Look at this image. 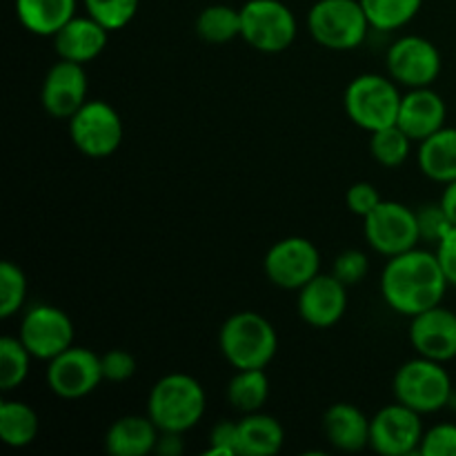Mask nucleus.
Returning a JSON list of instances; mask_svg holds the SVG:
<instances>
[{"label":"nucleus","mask_w":456,"mask_h":456,"mask_svg":"<svg viewBox=\"0 0 456 456\" xmlns=\"http://www.w3.org/2000/svg\"><path fill=\"white\" fill-rule=\"evenodd\" d=\"M450 288L439 258L428 249H410L387 258L381 272V297L390 310L408 319L441 305Z\"/></svg>","instance_id":"f257e3e1"},{"label":"nucleus","mask_w":456,"mask_h":456,"mask_svg":"<svg viewBox=\"0 0 456 456\" xmlns=\"http://www.w3.org/2000/svg\"><path fill=\"white\" fill-rule=\"evenodd\" d=\"M208 396L199 379L174 372L151 386L147 396V414L160 432L185 435L203 419Z\"/></svg>","instance_id":"f03ea898"},{"label":"nucleus","mask_w":456,"mask_h":456,"mask_svg":"<svg viewBox=\"0 0 456 456\" xmlns=\"http://www.w3.org/2000/svg\"><path fill=\"white\" fill-rule=\"evenodd\" d=\"M223 356L234 370H265L279 350V337L258 312H236L218 332Z\"/></svg>","instance_id":"7ed1b4c3"},{"label":"nucleus","mask_w":456,"mask_h":456,"mask_svg":"<svg viewBox=\"0 0 456 456\" xmlns=\"http://www.w3.org/2000/svg\"><path fill=\"white\" fill-rule=\"evenodd\" d=\"M310 36L330 52L361 47L372 29L361 0H316L307 12Z\"/></svg>","instance_id":"20e7f679"},{"label":"nucleus","mask_w":456,"mask_h":456,"mask_svg":"<svg viewBox=\"0 0 456 456\" xmlns=\"http://www.w3.org/2000/svg\"><path fill=\"white\" fill-rule=\"evenodd\" d=\"M392 390L399 403L419 414L441 412L448 408L454 395L452 379L444 363L419 354L396 370Z\"/></svg>","instance_id":"39448f33"},{"label":"nucleus","mask_w":456,"mask_h":456,"mask_svg":"<svg viewBox=\"0 0 456 456\" xmlns=\"http://www.w3.org/2000/svg\"><path fill=\"white\" fill-rule=\"evenodd\" d=\"M401 98L403 94L399 92L390 76L361 74L347 85L343 105H346L347 118L356 127L372 134L377 129L396 125Z\"/></svg>","instance_id":"423d86ee"},{"label":"nucleus","mask_w":456,"mask_h":456,"mask_svg":"<svg viewBox=\"0 0 456 456\" xmlns=\"http://www.w3.org/2000/svg\"><path fill=\"white\" fill-rule=\"evenodd\" d=\"M240 38L261 53H281L297 40V16L281 0H248L240 7Z\"/></svg>","instance_id":"0eeeda50"},{"label":"nucleus","mask_w":456,"mask_h":456,"mask_svg":"<svg viewBox=\"0 0 456 456\" xmlns=\"http://www.w3.org/2000/svg\"><path fill=\"white\" fill-rule=\"evenodd\" d=\"M363 236L370 248L381 256H399L419 248L417 209L396 200H381L368 216L363 218Z\"/></svg>","instance_id":"6e6552de"},{"label":"nucleus","mask_w":456,"mask_h":456,"mask_svg":"<svg viewBox=\"0 0 456 456\" xmlns=\"http://www.w3.org/2000/svg\"><path fill=\"white\" fill-rule=\"evenodd\" d=\"M69 136L87 159H107L123 142L125 125L110 102L87 101L69 118Z\"/></svg>","instance_id":"1a4fd4ad"},{"label":"nucleus","mask_w":456,"mask_h":456,"mask_svg":"<svg viewBox=\"0 0 456 456\" xmlns=\"http://www.w3.org/2000/svg\"><path fill=\"white\" fill-rule=\"evenodd\" d=\"M265 276L283 289H301L321 272V252L310 239L288 236L267 249L263 261Z\"/></svg>","instance_id":"9d476101"},{"label":"nucleus","mask_w":456,"mask_h":456,"mask_svg":"<svg viewBox=\"0 0 456 456\" xmlns=\"http://www.w3.org/2000/svg\"><path fill=\"white\" fill-rule=\"evenodd\" d=\"M45 377H47L49 390L67 401L83 399V396L92 395L105 381L101 354L87 350V347L76 346L47 361Z\"/></svg>","instance_id":"9b49d317"},{"label":"nucleus","mask_w":456,"mask_h":456,"mask_svg":"<svg viewBox=\"0 0 456 456\" xmlns=\"http://www.w3.org/2000/svg\"><path fill=\"white\" fill-rule=\"evenodd\" d=\"M423 414L403 403L379 410L370 423V448L381 456H408L419 452L423 439Z\"/></svg>","instance_id":"f8f14e48"},{"label":"nucleus","mask_w":456,"mask_h":456,"mask_svg":"<svg viewBox=\"0 0 456 456\" xmlns=\"http://www.w3.org/2000/svg\"><path fill=\"white\" fill-rule=\"evenodd\" d=\"M74 323L61 307L36 305L22 314L18 338L34 359L52 361L74 346Z\"/></svg>","instance_id":"ddd939ff"},{"label":"nucleus","mask_w":456,"mask_h":456,"mask_svg":"<svg viewBox=\"0 0 456 456\" xmlns=\"http://www.w3.org/2000/svg\"><path fill=\"white\" fill-rule=\"evenodd\" d=\"M387 74L396 85L408 89L430 87L441 74V53L423 36H403L386 53Z\"/></svg>","instance_id":"4468645a"},{"label":"nucleus","mask_w":456,"mask_h":456,"mask_svg":"<svg viewBox=\"0 0 456 456\" xmlns=\"http://www.w3.org/2000/svg\"><path fill=\"white\" fill-rule=\"evenodd\" d=\"M87 92L89 80L85 65L61 58L49 67L47 76H45L40 101L49 116L69 120L89 101Z\"/></svg>","instance_id":"2eb2a0df"},{"label":"nucleus","mask_w":456,"mask_h":456,"mask_svg":"<svg viewBox=\"0 0 456 456\" xmlns=\"http://www.w3.org/2000/svg\"><path fill=\"white\" fill-rule=\"evenodd\" d=\"M297 310L298 316L312 328H332L347 310V285L341 283L332 272H319L298 289Z\"/></svg>","instance_id":"dca6fc26"},{"label":"nucleus","mask_w":456,"mask_h":456,"mask_svg":"<svg viewBox=\"0 0 456 456\" xmlns=\"http://www.w3.org/2000/svg\"><path fill=\"white\" fill-rule=\"evenodd\" d=\"M410 343L414 352L426 359L448 363L456 359V312L444 305L410 319Z\"/></svg>","instance_id":"f3484780"},{"label":"nucleus","mask_w":456,"mask_h":456,"mask_svg":"<svg viewBox=\"0 0 456 456\" xmlns=\"http://www.w3.org/2000/svg\"><path fill=\"white\" fill-rule=\"evenodd\" d=\"M445 116H448V107L444 98L432 87H417L408 89V94L401 98L396 125L414 142H421L445 127Z\"/></svg>","instance_id":"a211bd4d"},{"label":"nucleus","mask_w":456,"mask_h":456,"mask_svg":"<svg viewBox=\"0 0 456 456\" xmlns=\"http://www.w3.org/2000/svg\"><path fill=\"white\" fill-rule=\"evenodd\" d=\"M110 40V29L94 20L92 16H74L56 36H53V47L58 58L87 65L94 58L101 56Z\"/></svg>","instance_id":"6ab92c4d"},{"label":"nucleus","mask_w":456,"mask_h":456,"mask_svg":"<svg viewBox=\"0 0 456 456\" xmlns=\"http://www.w3.org/2000/svg\"><path fill=\"white\" fill-rule=\"evenodd\" d=\"M160 430L150 414H127L116 419L105 435V450L111 456H147L159 448Z\"/></svg>","instance_id":"aec40b11"},{"label":"nucleus","mask_w":456,"mask_h":456,"mask_svg":"<svg viewBox=\"0 0 456 456\" xmlns=\"http://www.w3.org/2000/svg\"><path fill=\"white\" fill-rule=\"evenodd\" d=\"M323 435L332 448L341 452H359L370 445V423L363 414L352 403H334L323 414Z\"/></svg>","instance_id":"412c9836"},{"label":"nucleus","mask_w":456,"mask_h":456,"mask_svg":"<svg viewBox=\"0 0 456 456\" xmlns=\"http://www.w3.org/2000/svg\"><path fill=\"white\" fill-rule=\"evenodd\" d=\"M78 0H16V16L29 34L53 38L76 16Z\"/></svg>","instance_id":"4be33fe9"},{"label":"nucleus","mask_w":456,"mask_h":456,"mask_svg":"<svg viewBox=\"0 0 456 456\" xmlns=\"http://www.w3.org/2000/svg\"><path fill=\"white\" fill-rule=\"evenodd\" d=\"M419 169L435 183L456 181V127H444L419 142Z\"/></svg>","instance_id":"5701e85b"},{"label":"nucleus","mask_w":456,"mask_h":456,"mask_svg":"<svg viewBox=\"0 0 456 456\" xmlns=\"http://www.w3.org/2000/svg\"><path fill=\"white\" fill-rule=\"evenodd\" d=\"M285 444V430L281 421L263 412H249L239 421V456L279 454Z\"/></svg>","instance_id":"b1692460"},{"label":"nucleus","mask_w":456,"mask_h":456,"mask_svg":"<svg viewBox=\"0 0 456 456\" xmlns=\"http://www.w3.org/2000/svg\"><path fill=\"white\" fill-rule=\"evenodd\" d=\"M40 430V419L31 405L22 401H3L0 403V439L9 448H27L36 441Z\"/></svg>","instance_id":"393cba45"},{"label":"nucleus","mask_w":456,"mask_h":456,"mask_svg":"<svg viewBox=\"0 0 456 456\" xmlns=\"http://www.w3.org/2000/svg\"><path fill=\"white\" fill-rule=\"evenodd\" d=\"M227 401L239 412H261L270 396V377L265 370H236L227 383Z\"/></svg>","instance_id":"a878e982"},{"label":"nucleus","mask_w":456,"mask_h":456,"mask_svg":"<svg viewBox=\"0 0 456 456\" xmlns=\"http://www.w3.org/2000/svg\"><path fill=\"white\" fill-rule=\"evenodd\" d=\"M240 31H243L240 9L230 7V4H209L196 18V34L205 43L225 45L240 38Z\"/></svg>","instance_id":"bb28decb"},{"label":"nucleus","mask_w":456,"mask_h":456,"mask_svg":"<svg viewBox=\"0 0 456 456\" xmlns=\"http://www.w3.org/2000/svg\"><path fill=\"white\" fill-rule=\"evenodd\" d=\"M361 4L372 29L395 31L417 18L423 0H361Z\"/></svg>","instance_id":"cd10ccee"},{"label":"nucleus","mask_w":456,"mask_h":456,"mask_svg":"<svg viewBox=\"0 0 456 456\" xmlns=\"http://www.w3.org/2000/svg\"><path fill=\"white\" fill-rule=\"evenodd\" d=\"M34 356L18 337L0 338V387L12 392L25 383L29 377V363Z\"/></svg>","instance_id":"c85d7f7f"},{"label":"nucleus","mask_w":456,"mask_h":456,"mask_svg":"<svg viewBox=\"0 0 456 456\" xmlns=\"http://www.w3.org/2000/svg\"><path fill=\"white\" fill-rule=\"evenodd\" d=\"M412 142L399 125H390L370 134V154L383 167H399L408 160Z\"/></svg>","instance_id":"c756f323"},{"label":"nucleus","mask_w":456,"mask_h":456,"mask_svg":"<svg viewBox=\"0 0 456 456\" xmlns=\"http://www.w3.org/2000/svg\"><path fill=\"white\" fill-rule=\"evenodd\" d=\"M27 298L25 272L12 261L0 265V319H12L22 310Z\"/></svg>","instance_id":"7c9ffc66"},{"label":"nucleus","mask_w":456,"mask_h":456,"mask_svg":"<svg viewBox=\"0 0 456 456\" xmlns=\"http://www.w3.org/2000/svg\"><path fill=\"white\" fill-rule=\"evenodd\" d=\"M83 3L89 16L110 31L127 27L141 7V0H83Z\"/></svg>","instance_id":"2f4dec72"},{"label":"nucleus","mask_w":456,"mask_h":456,"mask_svg":"<svg viewBox=\"0 0 456 456\" xmlns=\"http://www.w3.org/2000/svg\"><path fill=\"white\" fill-rule=\"evenodd\" d=\"M417 223H419V234L421 240L436 245L450 230H452V221H450L448 212L444 209V205L430 203L421 205V209H417Z\"/></svg>","instance_id":"473e14b6"},{"label":"nucleus","mask_w":456,"mask_h":456,"mask_svg":"<svg viewBox=\"0 0 456 456\" xmlns=\"http://www.w3.org/2000/svg\"><path fill=\"white\" fill-rule=\"evenodd\" d=\"M332 274L337 276L341 283L350 285L363 283L365 276L370 274V258L361 249H343L332 263Z\"/></svg>","instance_id":"72a5a7b5"},{"label":"nucleus","mask_w":456,"mask_h":456,"mask_svg":"<svg viewBox=\"0 0 456 456\" xmlns=\"http://www.w3.org/2000/svg\"><path fill=\"white\" fill-rule=\"evenodd\" d=\"M421 456H456V426L454 423H436L423 432Z\"/></svg>","instance_id":"f704fd0d"},{"label":"nucleus","mask_w":456,"mask_h":456,"mask_svg":"<svg viewBox=\"0 0 456 456\" xmlns=\"http://www.w3.org/2000/svg\"><path fill=\"white\" fill-rule=\"evenodd\" d=\"M102 377L110 383H125L136 374V359L127 350H110L101 356Z\"/></svg>","instance_id":"c9c22d12"},{"label":"nucleus","mask_w":456,"mask_h":456,"mask_svg":"<svg viewBox=\"0 0 456 456\" xmlns=\"http://www.w3.org/2000/svg\"><path fill=\"white\" fill-rule=\"evenodd\" d=\"M239 444V421H218L209 432V450L208 456H239L236 450Z\"/></svg>","instance_id":"e433bc0d"},{"label":"nucleus","mask_w":456,"mask_h":456,"mask_svg":"<svg viewBox=\"0 0 456 456\" xmlns=\"http://www.w3.org/2000/svg\"><path fill=\"white\" fill-rule=\"evenodd\" d=\"M381 194H379L377 187L372 185V183L368 181H361V183H354V185L347 190L346 194V203H347V209H350L352 214H356V216L365 218L370 212H372L374 208H377L379 203H381Z\"/></svg>","instance_id":"4c0bfd02"},{"label":"nucleus","mask_w":456,"mask_h":456,"mask_svg":"<svg viewBox=\"0 0 456 456\" xmlns=\"http://www.w3.org/2000/svg\"><path fill=\"white\" fill-rule=\"evenodd\" d=\"M435 254L448 283L456 288V225L435 245Z\"/></svg>","instance_id":"58836bf2"},{"label":"nucleus","mask_w":456,"mask_h":456,"mask_svg":"<svg viewBox=\"0 0 456 456\" xmlns=\"http://www.w3.org/2000/svg\"><path fill=\"white\" fill-rule=\"evenodd\" d=\"M441 205H444V209L448 212L452 225H456V181L445 185L444 196H441Z\"/></svg>","instance_id":"ea45409f"}]
</instances>
